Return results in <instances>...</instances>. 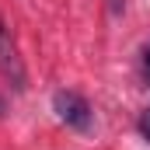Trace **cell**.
Listing matches in <instances>:
<instances>
[{
  "instance_id": "1",
  "label": "cell",
  "mask_w": 150,
  "mask_h": 150,
  "mask_svg": "<svg viewBox=\"0 0 150 150\" xmlns=\"http://www.w3.org/2000/svg\"><path fill=\"white\" fill-rule=\"evenodd\" d=\"M0 77H4L14 91H25V87H28V74H25L18 42H14V35H11V28H7L4 18H0Z\"/></svg>"
},
{
  "instance_id": "2",
  "label": "cell",
  "mask_w": 150,
  "mask_h": 150,
  "mask_svg": "<svg viewBox=\"0 0 150 150\" xmlns=\"http://www.w3.org/2000/svg\"><path fill=\"white\" fill-rule=\"evenodd\" d=\"M52 108H56V115H59L67 126H74V129H87V126H91V105H87L77 91H56Z\"/></svg>"
},
{
  "instance_id": "3",
  "label": "cell",
  "mask_w": 150,
  "mask_h": 150,
  "mask_svg": "<svg viewBox=\"0 0 150 150\" xmlns=\"http://www.w3.org/2000/svg\"><path fill=\"white\" fill-rule=\"evenodd\" d=\"M105 4H108V11H112L115 18H119V14L126 11V0H105Z\"/></svg>"
},
{
  "instance_id": "4",
  "label": "cell",
  "mask_w": 150,
  "mask_h": 150,
  "mask_svg": "<svg viewBox=\"0 0 150 150\" xmlns=\"http://www.w3.org/2000/svg\"><path fill=\"white\" fill-rule=\"evenodd\" d=\"M140 126H143V136H147V140H150V108H147V112H143V122H140Z\"/></svg>"
},
{
  "instance_id": "5",
  "label": "cell",
  "mask_w": 150,
  "mask_h": 150,
  "mask_svg": "<svg viewBox=\"0 0 150 150\" xmlns=\"http://www.w3.org/2000/svg\"><path fill=\"white\" fill-rule=\"evenodd\" d=\"M143 74H147V80H150V49H143Z\"/></svg>"
},
{
  "instance_id": "6",
  "label": "cell",
  "mask_w": 150,
  "mask_h": 150,
  "mask_svg": "<svg viewBox=\"0 0 150 150\" xmlns=\"http://www.w3.org/2000/svg\"><path fill=\"white\" fill-rule=\"evenodd\" d=\"M4 112H7V101H4V98H0V115H4Z\"/></svg>"
}]
</instances>
